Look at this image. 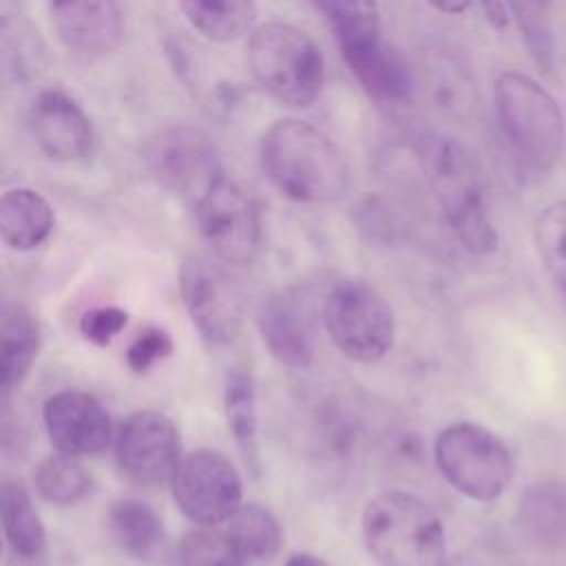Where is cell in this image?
Masks as SVG:
<instances>
[{
  "label": "cell",
  "mask_w": 566,
  "mask_h": 566,
  "mask_svg": "<svg viewBox=\"0 0 566 566\" xmlns=\"http://www.w3.org/2000/svg\"><path fill=\"white\" fill-rule=\"evenodd\" d=\"M115 455L119 469L137 484L170 482L184 458L179 429L161 411H135L119 427Z\"/></svg>",
  "instance_id": "12"
},
{
  "label": "cell",
  "mask_w": 566,
  "mask_h": 566,
  "mask_svg": "<svg viewBox=\"0 0 566 566\" xmlns=\"http://www.w3.org/2000/svg\"><path fill=\"white\" fill-rule=\"evenodd\" d=\"M259 161L270 184L298 203H334L352 184L340 148L323 130L296 117L270 124L261 137Z\"/></svg>",
  "instance_id": "1"
},
{
  "label": "cell",
  "mask_w": 566,
  "mask_h": 566,
  "mask_svg": "<svg viewBox=\"0 0 566 566\" xmlns=\"http://www.w3.org/2000/svg\"><path fill=\"white\" fill-rule=\"evenodd\" d=\"M285 566H329L325 559L312 555V553H294Z\"/></svg>",
  "instance_id": "36"
},
{
  "label": "cell",
  "mask_w": 566,
  "mask_h": 566,
  "mask_svg": "<svg viewBox=\"0 0 566 566\" xmlns=\"http://www.w3.org/2000/svg\"><path fill=\"white\" fill-rule=\"evenodd\" d=\"M40 327L24 305H7L0 318V387L15 389L31 371L40 352Z\"/></svg>",
  "instance_id": "20"
},
{
  "label": "cell",
  "mask_w": 566,
  "mask_h": 566,
  "mask_svg": "<svg viewBox=\"0 0 566 566\" xmlns=\"http://www.w3.org/2000/svg\"><path fill=\"white\" fill-rule=\"evenodd\" d=\"M188 24L210 42H232L256 20V0H177Z\"/></svg>",
  "instance_id": "25"
},
{
  "label": "cell",
  "mask_w": 566,
  "mask_h": 566,
  "mask_svg": "<svg viewBox=\"0 0 566 566\" xmlns=\"http://www.w3.org/2000/svg\"><path fill=\"white\" fill-rule=\"evenodd\" d=\"M126 323H128L126 310L117 305H102V307H91L82 314L80 332L88 343L97 347H106L126 327Z\"/></svg>",
  "instance_id": "31"
},
{
  "label": "cell",
  "mask_w": 566,
  "mask_h": 566,
  "mask_svg": "<svg viewBox=\"0 0 566 566\" xmlns=\"http://www.w3.org/2000/svg\"><path fill=\"white\" fill-rule=\"evenodd\" d=\"M442 566H491V564H486L482 559H475V557H455V559L444 562Z\"/></svg>",
  "instance_id": "37"
},
{
  "label": "cell",
  "mask_w": 566,
  "mask_h": 566,
  "mask_svg": "<svg viewBox=\"0 0 566 566\" xmlns=\"http://www.w3.org/2000/svg\"><path fill=\"white\" fill-rule=\"evenodd\" d=\"M44 427L60 453L95 455L111 444L113 422L106 407L91 394L66 389L44 402Z\"/></svg>",
  "instance_id": "14"
},
{
  "label": "cell",
  "mask_w": 566,
  "mask_h": 566,
  "mask_svg": "<svg viewBox=\"0 0 566 566\" xmlns=\"http://www.w3.org/2000/svg\"><path fill=\"white\" fill-rule=\"evenodd\" d=\"M314 4L327 18L336 40L380 33L376 0H314Z\"/></svg>",
  "instance_id": "30"
},
{
  "label": "cell",
  "mask_w": 566,
  "mask_h": 566,
  "mask_svg": "<svg viewBox=\"0 0 566 566\" xmlns=\"http://www.w3.org/2000/svg\"><path fill=\"white\" fill-rule=\"evenodd\" d=\"M356 223L374 241L389 243L398 237V219L391 214L389 206H385V201L376 197H367L365 201H360L356 210Z\"/></svg>",
  "instance_id": "33"
},
{
  "label": "cell",
  "mask_w": 566,
  "mask_h": 566,
  "mask_svg": "<svg viewBox=\"0 0 566 566\" xmlns=\"http://www.w3.org/2000/svg\"><path fill=\"white\" fill-rule=\"evenodd\" d=\"M0 517L7 544L22 559H38L46 546V533L42 520L31 502L29 491L7 480L0 489Z\"/></svg>",
  "instance_id": "23"
},
{
  "label": "cell",
  "mask_w": 566,
  "mask_h": 566,
  "mask_svg": "<svg viewBox=\"0 0 566 566\" xmlns=\"http://www.w3.org/2000/svg\"><path fill=\"white\" fill-rule=\"evenodd\" d=\"M223 409L228 429L241 449L248 467L256 471L259 467V409H256V387L252 371L245 367H234L226 376L223 387Z\"/></svg>",
  "instance_id": "22"
},
{
  "label": "cell",
  "mask_w": 566,
  "mask_h": 566,
  "mask_svg": "<svg viewBox=\"0 0 566 566\" xmlns=\"http://www.w3.org/2000/svg\"><path fill=\"white\" fill-rule=\"evenodd\" d=\"M179 566H248L228 533L201 526L188 531L179 542Z\"/></svg>",
  "instance_id": "29"
},
{
  "label": "cell",
  "mask_w": 566,
  "mask_h": 566,
  "mask_svg": "<svg viewBox=\"0 0 566 566\" xmlns=\"http://www.w3.org/2000/svg\"><path fill=\"white\" fill-rule=\"evenodd\" d=\"M427 2L447 15H458V13L467 11V7L471 4V0H427Z\"/></svg>",
  "instance_id": "35"
},
{
  "label": "cell",
  "mask_w": 566,
  "mask_h": 566,
  "mask_svg": "<svg viewBox=\"0 0 566 566\" xmlns=\"http://www.w3.org/2000/svg\"><path fill=\"white\" fill-rule=\"evenodd\" d=\"M142 161L166 190L195 201L223 175L214 142L190 124H172L148 135Z\"/></svg>",
  "instance_id": "8"
},
{
  "label": "cell",
  "mask_w": 566,
  "mask_h": 566,
  "mask_svg": "<svg viewBox=\"0 0 566 566\" xmlns=\"http://www.w3.org/2000/svg\"><path fill=\"white\" fill-rule=\"evenodd\" d=\"M245 64L252 80L290 108L312 106L325 84V60L298 27L270 20L250 31Z\"/></svg>",
  "instance_id": "5"
},
{
  "label": "cell",
  "mask_w": 566,
  "mask_h": 566,
  "mask_svg": "<svg viewBox=\"0 0 566 566\" xmlns=\"http://www.w3.org/2000/svg\"><path fill=\"white\" fill-rule=\"evenodd\" d=\"M493 99L515 159L535 175L553 170L566 148V119L557 99L517 71H502L495 77Z\"/></svg>",
  "instance_id": "3"
},
{
  "label": "cell",
  "mask_w": 566,
  "mask_h": 566,
  "mask_svg": "<svg viewBox=\"0 0 566 566\" xmlns=\"http://www.w3.org/2000/svg\"><path fill=\"white\" fill-rule=\"evenodd\" d=\"M186 312L210 345H228L241 334L243 305L228 272L206 256H188L179 270Z\"/></svg>",
  "instance_id": "11"
},
{
  "label": "cell",
  "mask_w": 566,
  "mask_h": 566,
  "mask_svg": "<svg viewBox=\"0 0 566 566\" xmlns=\"http://www.w3.org/2000/svg\"><path fill=\"white\" fill-rule=\"evenodd\" d=\"M2 73L4 80L24 82L35 75L44 62V44L38 29L27 18L2 20Z\"/></svg>",
  "instance_id": "26"
},
{
  "label": "cell",
  "mask_w": 566,
  "mask_h": 566,
  "mask_svg": "<svg viewBox=\"0 0 566 566\" xmlns=\"http://www.w3.org/2000/svg\"><path fill=\"white\" fill-rule=\"evenodd\" d=\"M57 40L75 55L113 53L124 35L119 0H46Z\"/></svg>",
  "instance_id": "15"
},
{
  "label": "cell",
  "mask_w": 566,
  "mask_h": 566,
  "mask_svg": "<svg viewBox=\"0 0 566 566\" xmlns=\"http://www.w3.org/2000/svg\"><path fill=\"white\" fill-rule=\"evenodd\" d=\"M349 73L363 91L380 104H405L416 91V75L407 62L382 42L380 33L336 40Z\"/></svg>",
  "instance_id": "16"
},
{
  "label": "cell",
  "mask_w": 566,
  "mask_h": 566,
  "mask_svg": "<svg viewBox=\"0 0 566 566\" xmlns=\"http://www.w3.org/2000/svg\"><path fill=\"white\" fill-rule=\"evenodd\" d=\"M418 80L431 102V106L458 122L471 124L480 115V91L471 66L453 51L444 46L427 49L420 55Z\"/></svg>",
  "instance_id": "17"
},
{
  "label": "cell",
  "mask_w": 566,
  "mask_h": 566,
  "mask_svg": "<svg viewBox=\"0 0 566 566\" xmlns=\"http://www.w3.org/2000/svg\"><path fill=\"white\" fill-rule=\"evenodd\" d=\"M228 537L248 566L270 564L283 546V528L261 504H241L228 520Z\"/></svg>",
  "instance_id": "21"
},
{
  "label": "cell",
  "mask_w": 566,
  "mask_h": 566,
  "mask_svg": "<svg viewBox=\"0 0 566 566\" xmlns=\"http://www.w3.org/2000/svg\"><path fill=\"white\" fill-rule=\"evenodd\" d=\"M509 4H539V7H551V0H506Z\"/></svg>",
  "instance_id": "38"
},
{
  "label": "cell",
  "mask_w": 566,
  "mask_h": 566,
  "mask_svg": "<svg viewBox=\"0 0 566 566\" xmlns=\"http://www.w3.org/2000/svg\"><path fill=\"white\" fill-rule=\"evenodd\" d=\"M482 9L491 24L504 27L506 24V7L504 0H482Z\"/></svg>",
  "instance_id": "34"
},
{
  "label": "cell",
  "mask_w": 566,
  "mask_h": 566,
  "mask_svg": "<svg viewBox=\"0 0 566 566\" xmlns=\"http://www.w3.org/2000/svg\"><path fill=\"white\" fill-rule=\"evenodd\" d=\"M35 489L46 502L69 506L88 493L91 475L75 455L57 453L42 460L35 469Z\"/></svg>",
  "instance_id": "28"
},
{
  "label": "cell",
  "mask_w": 566,
  "mask_h": 566,
  "mask_svg": "<svg viewBox=\"0 0 566 566\" xmlns=\"http://www.w3.org/2000/svg\"><path fill=\"white\" fill-rule=\"evenodd\" d=\"M172 497L181 513L199 526L228 522L241 506V478L228 455L197 449L181 458L172 480Z\"/></svg>",
  "instance_id": "10"
},
{
  "label": "cell",
  "mask_w": 566,
  "mask_h": 566,
  "mask_svg": "<svg viewBox=\"0 0 566 566\" xmlns=\"http://www.w3.org/2000/svg\"><path fill=\"white\" fill-rule=\"evenodd\" d=\"M363 542L380 566H442L447 562L444 526L418 495L385 491L363 511Z\"/></svg>",
  "instance_id": "4"
},
{
  "label": "cell",
  "mask_w": 566,
  "mask_h": 566,
  "mask_svg": "<svg viewBox=\"0 0 566 566\" xmlns=\"http://www.w3.org/2000/svg\"><path fill=\"white\" fill-rule=\"evenodd\" d=\"M533 243L544 270L566 296V199L553 201L537 212Z\"/></svg>",
  "instance_id": "27"
},
{
  "label": "cell",
  "mask_w": 566,
  "mask_h": 566,
  "mask_svg": "<svg viewBox=\"0 0 566 566\" xmlns=\"http://www.w3.org/2000/svg\"><path fill=\"white\" fill-rule=\"evenodd\" d=\"M172 354V338L161 327H146L126 349V363L133 371L144 374L157 360H164Z\"/></svg>",
  "instance_id": "32"
},
{
  "label": "cell",
  "mask_w": 566,
  "mask_h": 566,
  "mask_svg": "<svg viewBox=\"0 0 566 566\" xmlns=\"http://www.w3.org/2000/svg\"><path fill=\"white\" fill-rule=\"evenodd\" d=\"M323 321L332 343L356 363H376L394 345V310L380 292L363 281L334 285L325 301Z\"/></svg>",
  "instance_id": "7"
},
{
  "label": "cell",
  "mask_w": 566,
  "mask_h": 566,
  "mask_svg": "<svg viewBox=\"0 0 566 566\" xmlns=\"http://www.w3.org/2000/svg\"><path fill=\"white\" fill-rule=\"evenodd\" d=\"M433 453L444 480L475 502L497 500L515 475V462L504 440L473 422L442 429Z\"/></svg>",
  "instance_id": "6"
},
{
  "label": "cell",
  "mask_w": 566,
  "mask_h": 566,
  "mask_svg": "<svg viewBox=\"0 0 566 566\" xmlns=\"http://www.w3.org/2000/svg\"><path fill=\"white\" fill-rule=\"evenodd\" d=\"M108 526L115 544L135 559L153 557L164 542V524L157 511L137 500L124 497L111 506Z\"/></svg>",
  "instance_id": "24"
},
{
  "label": "cell",
  "mask_w": 566,
  "mask_h": 566,
  "mask_svg": "<svg viewBox=\"0 0 566 566\" xmlns=\"http://www.w3.org/2000/svg\"><path fill=\"white\" fill-rule=\"evenodd\" d=\"M197 226L210 250L226 263H250L261 248V212L239 181L221 175L197 201Z\"/></svg>",
  "instance_id": "9"
},
{
  "label": "cell",
  "mask_w": 566,
  "mask_h": 566,
  "mask_svg": "<svg viewBox=\"0 0 566 566\" xmlns=\"http://www.w3.org/2000/svg\"><path fill=\"white\" fill-rule=\"evenodd\" d=\"M55 214L44 195L11 188L0 199V237L11 250H33L53 230Z\"/></svg>",
  "instance_id": "19"
},
{
  "label": "cell",
  "mask_w": 566,
  "mask_h": 566,
  "mask_svg": "<svg viewBox=\"0 0 566 566\" xmlns=\"http://www.w3.org/2000/svg\"><path fill=\"white\" fill-rule=\"evenodd\" d=\"M268 352L285 367L303 369L314 360V325L305 305L290 292L270 294L256 314Z\"/></svg>",
  "instance_id": "18"
},
{
  "label": "cell",
  "mask_w": 566,
  "mask_h": 566,
  "mask_svg": "<svg viewBox=\"0 0 566 566\" xmlns=\"http://www.w3.org/2000/svg\"><path fill=\"white\" fill-rule=\"evenodd\" d=\"M27 126L35 146L53 161H80L93 148V126L64 88H42L29 104Z\"/></svg>",
  "instance_id": "13"
},
{
  "label": "cell",
  "mask_w": 566,
  "mask_h": 566,
  "mask_svg": "<svg viewBox=\"0 0 566 566\" xmlns=\"http://www.w3.org/2000/svg\"><path fill=\"white\" fill-rule=\"evenodd\" d=\"M420 166L455 239L473 254L495 252L497 230L475 153L451 135H431L420 146Z\"/></svg>",
  "instance_id": "2"
}]
</instances>
